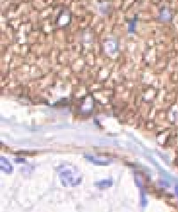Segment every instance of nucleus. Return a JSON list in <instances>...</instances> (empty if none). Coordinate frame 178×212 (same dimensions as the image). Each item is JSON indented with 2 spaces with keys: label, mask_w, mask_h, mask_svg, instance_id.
<instances>
[{
  "label": "nucleus",
  "mask_w": 178,
  "mask_h": 212,
  "mask_svg": "<svg viewBox=\"0 0 178 212\" xmlns=\"http://www.w3.org/2000/svg\"><path fill=\"white\" fill-rule=\"evenodd\" d=\"M175 193H176L177 196H178V185H176V187H175Z\"/></svg>",
  "instance_id": "obj_9"
},
{
  "label": "nucleus",
  "mask_w": 178,
  "mask_h": 212,
  "mask_svg": "<svg viewBox=\"0 0 178 212\" xmlns=\"http://www.w3.org/2000/svg\"><path fill=\"white\" fill-rule=\"evenodd\" d=\"M112 180H103V181H99L95 183V185L99 189H106V188H109L112 186Z\"/></svg>",
  "instance_id": "obj_7"
},
{
  "label": "nucleus",
  "mask_w": 178,
  "mask_h": 212,
  "mask_svg": "<svg viewBox=\"0 0 178 212\" xmlns=\"http://www.w3.org/2000/svg\"><path fill=\"white\" fill-rule=\"evenodd\" d=\"M158 19H159L160 22H165V23L172 22L173 20H174L173 11L168 7L163 6V7H160V10L159 11Z\"/></svg>",
  "instance_id": "obj_2"
},
{
  "label": "nucleus",
  "mask_w": 178,
  "mask_h": 212,
  "mask_svg": "<svg viewBox=\"0 0 178 212\" xmlns=\"http://www.w3.org/2000/svg\"><path fill=\"white\" fill-rule=\"evenodd\" d=\"M0 167H1V170L7 174L12 173V170H13L12 165L10 164V161L4 156H1V158H0Z\"/></svg>",
  "instance_id": "obj_5"
},
{
  "label": "nucleus",
  "mask_w": 178,
  "mask_h": 212,
  "mask_svg": "<svg viewBox=\"0 0 178 212\" xmlns=\"http://www.w3.org/2000/svg\"><path fill=\"white\" fill-rule=\"evenodd\" d=\"M138 22V18L137 16L134 17L133 19H131L130 21H128V26H127V31H128L129 33H134L135 29H137V23Z\"/></svg>",
  "instance_id": "obj_6"
},
{
  "label": "nucleus",
  "mask_w": 178,
  "mask_h": 212,
  "mask_svg": "<svg viewBox=\"0 0 178 212\" xmlns=\"http://www.w3.org/2000/svg\"><path fill=\"white\" fill-rule=\"evenodd\" d=\"M104 49L106 53L109 55H114L119 50V43L118 40L115 38H109L104 42Z\"/></svg>",
  "instance_id": "obj_3"
},
{
  "label": "nucleus",
  "mask_w": 178,
  "mask_h": 212,
  "mask_svg": "<svg viewBox=\"0 0 178 212\" xmlns=\"http://www.w3.org/2000/svg\"><path fill=\"white\" fill-rule=\"evenodd\" d=\"M88 161H90L91 163L95 164L97 166H107L109 165V160H105L104 158H101V157H97V156H95V155H84Z\"/></svg>",
  "instance_id": "obj_4"
},
{
  "label": "nucleus",
  "mask_w": 178,
  "mask_h": 212,
  "mask_svg": "<svg viewBox=\"0 0 178 212\" xmlns=\"http://www.w3.org/2000/svg\"><path fill=\"white\" fill-rule=\"evenodd\" d=\"M61 182L65 187H75L82 182L83 176L79 169L71 164H63L58 167Z\"/></svg>",
  "instance_id": "obj_1"
},
{
  "label": "nucleus",
  "mask_w": 178,
  "mask_h": 212,
  "mask_svg": "<svg viewBox=\"0 0 178 212\" xmlns=\"http://www.w3.org/2000/svg\"><path fill=\"white\" fill-rule=\"evenodd\" d=\"M112 8V6L111 4H101L98 7V10L102 15H107L111 12Z\"/></svg>",
  "instance_id": "obj_8"
}]
</instances>
